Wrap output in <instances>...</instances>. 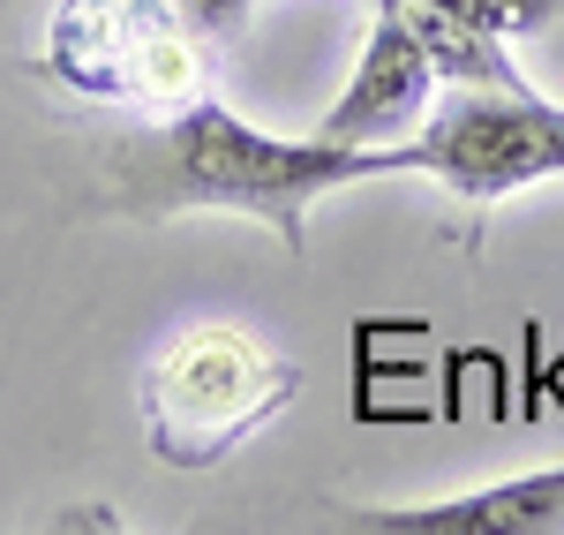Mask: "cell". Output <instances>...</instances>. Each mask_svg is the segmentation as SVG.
<instances>
[{
  "instance_id": "7a4b0ae2",
  "label": "cell",
  "mask_w": 564,
  "mask_h": 535,
  "mask_svg": "<svg viewBox=\"0 0 564 535\" xmlns=\"http://www.w3.org/2000/svg\"><path fill=\"white\" fill-rule=\"evenodd\" d=\"M302 393V370L241 324H188L174 332L143 377V422L166 468H218L241 438H257Z\"/></svg>"
},
{
  "instance_id": "3957f363",
  "label": "cell",
  "mask_w": 564,
  "mask_h": 535,
  "mask_svg": "<svg viewBox=\"0 0 564 535\" xmlns=\"http://www.w3.org/2000/svg\"><path fill=\"white\" fill-rule=\"evenodd\" d=\"M212 45L181 23L174 0H53L45 76L90 106H181L196 98Z\"/></svg>"
},
{
  "instance_id": "6da1fadb",
  "label": "cell",
  "mask_w": 564,
  "mask_h": 535,
  "mask_svg": "<svg viewBox=\"0 0 564 535\" xmlns=\"http://www.w3.org/2000/svg\"><path fill=\"white\" fill-rule=\"evenodd\" d=\"M106 204L129 220H196L234 212L279 234L286 257L308 249V212L361 181L422 174L414 136L399 143H332V136H263L218 98H181L159 121L129 129L98 159Z\"/></svg>"
},
{
  "instance_id": "8992f818",
  "label": "cell",
  "mask_w": 564,
  "mask_h": 535,
  "mask_svg": "<svg viewBox=\"0 0 564 535\" xmlns=\"http://www.w3.org/2000/svg\"><path fill=\"white\" fill-rule=\"evenodd\" d=\"M332 528L354 535H550L564 528V460L557 468H527V475H497L459 497H422V505H354V513H324Z\"/></svg>"
},
{
  "instance_id": "5b68a950",
  "label": "cell",
  "mask_w": 564,
  "mask_h": 535,
  "mask_svg": "<svg viewBox=\"0 0 564 535\" xmlns=\"http://www.w3.org/2000/svg\"><path fill=\"white\" fill-rule=\"evenodd\" d=\"M430 90H436V68L422 53V39H414V23L399 8H377L369 39L354 53V76L339 84V98L316 121V136H332V143H399V136L422 129Z\"/></svg>"
},
{
  "instance_id": "52a82bcc",
  "label": "cell",
  "mask_w": 564,
  "mask_h": 535,
  "mask_svg": "<svg viewBox=\"0 0 564 535\" xmlns=\"http://www.w3.org/2000/svg\"><path fill=\"white\" fill-rule=\"evenodd\" d=\"M430 8H444V15H459V23H475V31L512 45V39H527V31H542L564 0H430Z\"/></svg>"
},
{
  "instance_id": "277c9868",
  "label": "cell",
  "mask_w": 564,
  "mask_h": 535,
  "mask_svg": "<svg viewBox=\"0 0 564 535\" xmlns=\"http://www.w3.org/2000/svg\"><path fill=\"white\" fill-rule=\"evenodd\" d=\"M414 159L459 204L520 196L534 181L564 174V106L542 98L534 84H505V90L444 84V98L414 129Z\"/></svg>"
}]
</instances>
